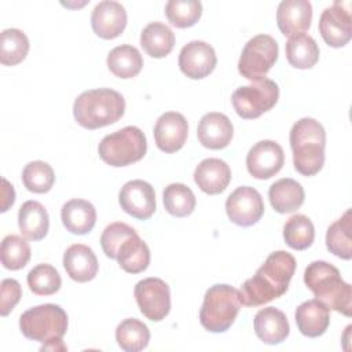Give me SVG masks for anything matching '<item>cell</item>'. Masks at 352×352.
<instances>
[{
  "label": "cell",
  "instance_id": "obj_1",
  "mask_svg": "<svg viewBox=\"0 0 352 352\" xmlns=\"http://www.w3.org/2000/svg\"><path fill=\"white\" fill-rule=\"evenodd\" d=\"M294 271L296 258L290 253L285 250L272 252L256 274L241 286V302L246 307H258L283 296Z\"/></svg>",
  "mask_w": 352,
  "mask_h": 352
},
{
  "label": "cell",
  "instance_id": "obj_2",
  "mask_svg": "<svg viewBox=\"0 0 352 352\" xmlns=\"http://www.w3.org/2000/svg\"><path fill=\"white\" fill-rule=\"evenodd\" d=\"M304 283L318 301L345 316L352 315V287L344 282L337 267L318 260L304 271Z\"/></svg>",
  "mask_w": 352,
  "mask_h": 352
},
{
  "label": "cell",
  "instance_id": "obj_3",
  "mask_svg": "<svg viewBox=\"0 0 352 352\" xmlns=\"http://www.w3.org/2000/svg\"><path fill=\"white\" fill-rule=\"evenodd\" d=\"M289 139L296 170L304 176L316 175L324 164L326 132L323 125L315 118L304 117L294 122Z\"/></svg>",
  "mask_w": 352,
  "mask_h": 352
},
{
  "label": "cell",
  "instance_id": "obj_4",
  "mask_svg": "<svg viewBox=\"0 0 352 352\" xmlns=\"http://www.w3.org/2000/svg\"><path fill=\"white\" fill-rule=\"evenodd\" d=\"M125 113L124 96L111 88L84 91L73 104V116L81 126L98 129L117 122Z\"/></svg>",
  "mask_w": 352,
  "mask_h": 352
},
{
  "label": "cell",
  "instance_id": "obj_5",
  "mask_svg": "<svg viewBox=\"0 0 352 352\" xmlns=\"http://www.w3.org/2000/svg\"><path fill=\"white\" fill-rule=\"evenodd\" d=\"M21 333L33 341L44 344L41 351H65L62 337L67 330V314L56 304H41L26 309L19 316Z\"/></svg>",
  "mask_w": 352,
  "mask_h": 352
},
{
  "label": "cell",
  "instance_id": "obj_6",
  "mask_svg": "<svg viewBox=\"0 0 352 352\" xmlns=\"http://www.w3.org/2000/svg\"><path fill=\"white\" fill-rule=\"evenodd\" d=\"M241 305L239 292L235 287L213 285L204 296L199 322L210 333H224L235 322Z\"/></svg>",
  "mask_w": 352,
  "mask_h": 352
},
{
  "label": "cell",
  "instance_id": "obj_7",
  "mask_svg": "<svg viewBox=\"0 0 352 352\" xmlns=\"http://www.w3.org/2000/svg\"><path fill=\"white\" fill-rule=\"evenodd\" d=\"M100 158L110 166H126L140 161L147 151V140L143 131L128 125L106 135L98 147Z\"/></svg>",
  "mask_w": 352,
  "mask_h": 352
},
{
  "label": "cell",
  "instance_id": "obj_8",
  "mask_svg": "<svg viewBox=\"0 0 352 352\" xmlns=\"http://www.w3.org/2000/svg\"><path fill=\"white\" fill-rule=\"evenodd\" d=\"M279 98V87L270 78L253 81L236 88L231 96L236 114L245 120H253L271 110Z\"/></svg>",
  "mask_w": 352,
  "mask_h": 352
},
{
  "label": "cell",
  "instance_id": "obj_9",
  "mask_svg": "<svg viewBox=\"0 0 352 352\" xmlns=\"http://www.w3.org/2000/svg\"><path fill=\"white\" fill-rule=\"evenodd\" d=\"M278 43L272 36L257 34L245 44L238 60V72L252 81L265 78L278 59Z\"/></svg>",
  "mask_w": 352,
  "mask_h": 352
},
{
  "label": "cell",
  "instance_id": "obj_10",
  "mask_svg": "<svg viewBox=\"0 0 352 352\" xmlns=\"http://www.w3.org/2000/svg\"><path fill=\"white\" fill-rule=\"evenodd\" d=\"M135 298L140 312L153 322H160L170 311L169 286L160 278H146L136 283Z\"/></svg>",
  "mask_w": 352,
  "mask_h": 352
},
{
  "label": "cell",
  "instance_id": "obj_11",
  "mask_svg": "<svg viewBox=\"0 0 352 352\" xmlns=\"http://www.w3.org/2000/svg\"><path fill=\"white\" fill-rule=\"evenodd\" d=\"M226 212L234 224L249 227L261 219L264 213V202L256 188L241 186L227 197Z\"/></svg>",
  "mask_w": 352,
  "mask_h": 352
},
{
  "label": "cell",
  "instance_id": "obj_12",
  "mask_svg": "<svg viewBox=\"0 0 352 352\" xmlns=\"http://www.w3.org/2000/svg\"><path fill=\"white\" fill-rule=\"evenodd\" d=\"M319 33L333 48L344 47L352 37V16L349 3L334 1L324 8L319 19Z\"/></svg>",
  "mask_w": 352,
  "mask_h": 352
},
{
  "label": "cell",
  "instance_id": "obj_13",
  "mask_svg": "<svg viewBox=\"0 0 352 352\" xmlns=\"http://www.w3.org/2000/svg\"><path fill=\"white\" fill-rule=\"evenodd\" d=\"M121 209L129 216L147 220L155 212V192L154 187L140 179L126 182L118 194Z\"/></svg>",
  "mask_w": 352,
  "mask_h": 352
},
{
  "label": "cell",
  "instance_id": "obj_14",
  "mask_svg": "<svg viewBox=\"0 0 352 352\" xmlns=\"http://www.w3.org/2000/svg\"><path fill=\"white\" fill-rule=\"evenodd\" d=\"M285 164L283 148L274 140L257 142L246 155L248 172L258 180L275 176Z\"/></svg>",
  "mask_w": 352,
  "mask_h": 352
},
{
  "label": "cell",
  "instance_id": "obj_15",
  "mask_svg": "<svg viewBox=\"0 0 352 352\" xmlns=\"http://www.w3.org/2000/svg\"><path fill=\"white\" fill-rule=\"evenodd\" d=\"M217 63L213 47L201 40H192L183 45L179 54V67L188 78L199 80L209 76Z\"/></svg>",
  "mask_w": 352,
  "mask_h": 352
},
{
  "label": "cell",
  "instance_id": "obj_16",
  "mask_svg": "<svg viewBox=\"0 0 352 352\" xmlns=\"http://www.w3.org/2000/svg\"><path fill=\"white\" fill-rule=\"evenodd\" d=\"M188 135V124L183 114L166 111L161 114L154 125V140L157 147L164 153L179 151Z\"/></svg>",
  "mask_w": 352,
  "mask_h": 352
},
{
  "label": "cell",
  "instance_id": "obj_17",
  "mask_svg": "<svg viewBox=\"0 0 352 352\" xmlns=\"http://www.w3.org/2000/svg\"><path fill=\"white\" fill-rule=\"evenodd\" d=\"M91 26L96 36L104 40L118 37L126 26V11L114 0H103L95 6L91 14Z\"/></svg>",
  "mask_w": 352,
  "mask_h": 352
},
{
  "label": "cell",
  "instance_id": "obj_18",
  "mask_svg": "<svg viewBox=\"0 0 352 352\" xmlns=\"http://www.w3.org/2000/svg\"><path fill=\"white\" fill-rule=\"evenodd\" d=\"M234 126L230 118L217 111H210L202 116L198 122L197 136L199 143L210 150H220L231 143Z\"/></svg>",
  "mask_w": 352,
  "mask_h": 352
},
{
  "label": "cell",
  "instance_id": "obj_19",
  "mask_svg": "<svg viewBox=\"0 0 352 352\" xmlns=\"http://www.w3.org/2000/svg\"><path fill=\"white\" fill-rule=\"evenodd\" d=\"M312 6L308 0H283L278 6L276 23L282 34L294 36L311 28Z\"/></svg>",
  "mask_w": 352,
  "mask_h": 352
},
{
  "label": "cell",
  "instance_id": "obj_20",
  "mask_svg": "<svg viewBox=\"0 0 352 352\" xmlns=\"http://www.w3.org/2000/svg\"><path fill=\"white\" fill-rule=\"evenodd\" d=\"M194 182L209 195L223 192L231 182V169L220 158L202 160L194 170Z\"/></svg>",
  "mask_w": 352,
  "mask_h": 352
},
{
  "label": "cell",
  "instance_id": "obj_21",
  "mask_svg": "<svg viewBox=\"0 0 352 352\" xmlns=\"http://www.w3.org/2000/svg\"><path fill=\"white\" fill-rule=\"evenodd\" d=\"M63 267L76 282L92 280L98 274V258L94 250L84 243L70 245L63 254Z\"/></svg>",
  "mask_w": 352,
  "mask_h": 352
},
{
  "label": "cell",
  "instance_id": "obj_22",
  "mask_svg": "<svg viewBox=\"0 0 352 352\" xmlns=\"http://www.w3.org/2000/svg\"><path fill=\"white\" fill-rule=\"evenodd\" d=\"M256 336L268 345L280 344L290 333V326L286 315L275 308L267 307L260 309L253 320Z\"/></svg>",
  "mask_w": 352,
  "mask_h": 352
},
{
  "label": "cell",
  "instance_id": "obj_23",
  "mask_svg": "<svg viewBox=\"0 0 352 352\" xmlns=\"http://www.w3.org/2000/svg\"><path fill=\"white\" fill-rule=\"evenodd\" d=\"M294 319L301 334L315 338L324 334L329 327V308L316 298L307 300L297 307Z\"/></svg>",
  "mask_w": 352,
  "mask_h": 352
},
{
  "label": "cell",
  "instance_id": "obj_24",
  "mask_svg": "<svg viewBox=\"0 0 352 352\" xmlns=\"http://www.w3.org/2000/svg\"><path fill=\"white\" fill-rule=\"evenodd\" d=\"M60 219L65 228L76 235L88 234L96 223V209L85 199H70L60 210Z\"/></svg>",
  "mask_w": 352,
  "mask_h": 352
},
{
  "label": "cell",
  "instance_id": "obj_25",
  "mask_svg": "<svg viewBox=\"0 0 352 352\" xmlns=\"http://www.w3.org/2000/svg\"><path fill=\"white\" fill-rule=\"evenodd\" d=\"M268 198L271 206L278 213H292L304 204L302 186L290 177H283L271 184L268 190Z\"/></svg>",
  "mask_w": 352,
  "mask_h": 352
},
{
  "label": "cell",
  "instance_id": "obj_26",
  "mask_svg": "<svg viewBox=\"0 0 352 352\" xmlns=\"http://www.w3.org/2000/svg\"><path fill=\"white\" fill-rule=\"evenodd\" d=\"M18 227L26 239H43L50 228V217L45 208L37 201L22 204L18 212Z\"/></svg>",
  "mask_w": 352,
  "mask_h": 352
},
{
  "label": "cell",
  "instance_id": "obj_27",
  "mask_svg": "<svg viewBox=\"0 0 352 352\" xmlns=\"http://www.w3.org/2000/svg\"><path fill=\"white\" fill-rule=\"evenodd\" d=\"M116 260L124 271L129 274H139L150 264V249L138 232H135L120 245Z\"/></svg>",
  "mask_w": 352,
  "mask_h": 352
},
{
  "label": "cell",
  "instance_id": "obj_28",
  "mask_svg": "<svg viewBox=\"0 0 352 352\" xmlns=\"http://www.w3.org/2000/svg\"><path fill=\"white\" fill-rule=\"evenodd\" d=\"M285 52L287 62L296 69H311L319 60V47L314 37L307 33L289 37Z\"/></svg>",
  "mask_w": 352,
  "mask_h": 352
},
{
  "label": "cell",
  "instance_id": "obj_29",
  "mask_svg": "<svg viewBox=\"0 0 352 352\" xmlns=\"http://www.w3.org/2000/svg\"><path fill=\"white\" fill-rule=\"evenodd\" d=\"M140 45L147 55L164 58L173 50L175 33L162 22H151L140 33Z\"/></svg>",
  "mask_w": 352,
  "mask_h": 352
},
{
  "label": "cell",
  "instance_id": "obj_30",
  "mask_svg": "<svg viewBox=\"0 0 352 352\" xmlns=\"http://www.w3.org/2000/svg\"><path fill=\"white\" fill-rule=\"evenodd\" d=\"M109 70L120 78H132L138 76L143 67V58L138 48L122 44L113 48L107 55Z\"/></svg>",
  "mask_w": 352,
  "mask_h": 352
},
{
  "label": "cell",
  "instance_id": "obj_31",
  "mask_svg": "<svg viewBox=\"0 0 352 352\" xmlns=\"http://www.w3.org/2000/svg\"><path fill=\"white\" fill-rule=\"evenodd\" d=\"M352 213L351 209H346V212L336 220L326 232V246L330 253L334 256L351 260L352 257Z\"/></svg>",
  "mask_w": 352,
  "mask_h": 352
},
{
  "label": "cell",
  "instance_id": "obj_32",
  "mask_svg": "<svg viewBox=\"0 0 352 352\" xmlns=\"http://www.w3.org/2000/svg\"><path fill=\"white\" fill-rule=\"evenodd\" d=\"M116 341L122 351L138 352L148 345L150 330L139 319L128 318L117 326Z\"/></svg>",
  "mask_w": 352,
  "mask_h": 352
},
{
  "label": "cell",
  "instance_id": "obj_33",
  "mask_svg": "<svg viewBox=\"0 0 352 352\" xmlns=\"http://www.w3.org/2000/svg\"><path fill=\"white\" fill-rule=\"evenodd\" d=\"M28 36L15 28L4 29L0 36V62L4 66L21 63L29 52Z\"/></svg>",
  "mask_w": 352,
  "mask_h": 352
},
{
  "label": "cell",
  "instance_id": "obj_34",
  "mask_svg": "<svg viewBox=\"0 0 352 352\" xmlns=\"http://www.w3.org/2000/svg\"><path fill=\"white\" fill-rule=\"evenodd\" d=\"M165 210L175 217H186L195 209V195L191 188L183 183H172L165 187L164 194Z\"/></svg>",
  "mask_w": 352,
  "mask_h": 352
},
{
  "label": "cell",
  "instance_id": "obj_35",
  "mask_svg": "<svg viewBox=\"0 0 352 352\" xmlns=\"http://www.w3.org/2000/svg\"><path fill=\"white\" fill-rule=\"evenodd\" d=\"M285 242L294 250L308 249L315 239V227L305 214H293L283 226Z\"/></svg>",
  "mask_w": 352,
  "mask_h": 352
},
{
  "label": "cell",
  "instance_id": "obj_36",
  "mask_svg": "<svg viewBox=\"0 0 352 352\" xmlns=\"http://www.w3.org/2000/svg\"><path fill=\"white\" fill-rule=\"evenodd\" d=\"M30 246L28 241L19 235H7L0 248L1 264L4 268L16 271L23 268L30 260Z\"/></svg>",
  "mask_w": 352,
  "mask_h": 352
},
{
  "label": "cell",
  "instance_id": "obj_37",
  "mask_svg": "<svg viewBox=\"0 0 352 352\" xmlns=\"http://www.w3.org/2000/svg\"><path fill=\"white\" fill-rule=\"evenodd\" d=\"M168 21L180 29L194 26L202 15V4L198 0H169L165 6Z\"/></svg>",
  "mask_w": 352,
  "mask_h": 352
},
{
  "label": "cell",
  "instance_id": "obj_38",
  "mask_svg": "<svg viewBox=\"0 0 352 352\" xmlns=\"http://www.w3.org/2000/svg\"><path fill=\"white\" fill-rule=\"evenodd\" d=\"M25 187L36 194L48 192L55 183V173L50 164L44 161H32L22 170Z\"/></svg>",
  "mask_w": 352,
  "mask_h": 352
},
{
  "label": "cell",
  "instance_id": "obj_39",
  "mask_svg": "<svg viewBox=\"0 0 352 352\" xmlns=\"http://www.w3.org/2000/svg\"><path fill=\"white\" fill-rule=\"evenodd\" d=\"M28 286L37 296L55 294L62 285L59 272L51 264H38L28 274Z\"/></svg>",
  "mask_w": 352,
  "mask_h": 352
},
{
  "label": "cell",
  "instance_id": "obj_40",
  "mask_svg": "<svg viewBox=\"0 0 352 352\" xmlns=\"http://www.w3.org/2000/svg\"><path fill=\"white\" fill-rule=\"evenodd\" d=\"M136 231L125 224V223H121V221H116V223H111L109 224L102 235H100V246L103 249V253L109 257V258H113L116 260V254H117V250L120 248V245L131 235H133Z\"/></svg>",
  "mask_w": 352,
  "mask_h": 352
},
{
  "label": "cell",
  "instance_id": "obj_41",
  "mask_svg": "<svg viewBox=\"0 0 352 352\" xmlns=\"http://www.w3.org/2000/svg\"><path fill=\"white\" fill-rule=\"evenodd\" d=\"M22 296V289L18 280L15 279H4L1 282V302H0V314L1 316H7L14 307L18 304Z\"/></svg>",
  "mask_w": 352,
  "mask_h": 352
},
{
  "label": "cell",
  "instance_id": "obj_42",
  "mask_svg": "<svg viewBox=\"0 0 352 352\" xmlns=\"http://www.w3.org/2000/svg\"><path fill=\"white\" fill-rule=\"evenodd\" d=\"M3 182V191H1V212H7L10 206H12L14 201H15V191H14V187L8 183L7 179H1Z\"/></svg>",
  "mask_w": 352,
  "mask_h": 352
}]
</instances>
